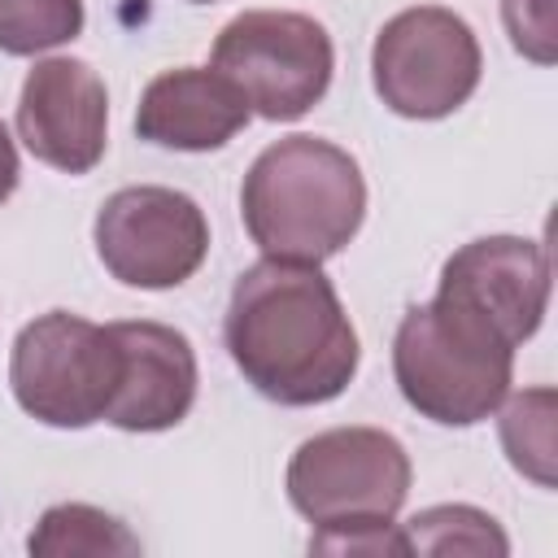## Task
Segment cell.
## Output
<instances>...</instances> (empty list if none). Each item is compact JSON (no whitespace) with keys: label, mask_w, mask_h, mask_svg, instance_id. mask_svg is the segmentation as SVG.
<instances>
[{"label":"cell","mask_w":558,"mask_h":558,"mask_svg":"<svg viewBox=\"0 0 558 558\" xmlns=\"http://www.w3.org/2000/svg\"><path fill=\"white\" fill-rule=\"evenodd\" d=\"M227 349L240 375L279 405H318L357 371V331L318 266L257 262L227 305Z\"/></svg>","instance_id":"6da1fadb"},{"label":"cell","mask_w":558,"mask_h":558,"mask_svg":"<svg viewBox=\"0 0 558 558\" xmlns=\"http://www.w3.org/2000/svg\"><path fill=\"white\" fill-rule=\"evenodd\" d=\"M240 209L266 257L318 266L357 235L366 183L344 148L318 135H288L248 166Z\"/></svg>","instance_id":"7a4b0ae2"},{"label":"cell","mask_w":558,"mask_h":558,"mask_svg":"<svg viewBox=\"0 0 558 558\" xmlns=\"http://www.w3.org/2000/svg\"><path fill=\"white\" fill-rule=\"evenodd\" d=\"M514 344L453 296L405 310L392 340L401 397L432 423L471 427L488 418L510 388Z\"/></svg>","instance_id":"3957f363"},{"label":"cell","mask_w":558,"mask_h":558,"mask_svg":"<svg viewBox=\"0 0 558 558\" xmlns=\"http://www.w3.org/2000/svg\"><path fill=\"white\" fill-rule=\"evenodd\" d=\"M122 375L113 327L52 310L13 340L9 384L17 405L48 427H87L105 418Z\"/></svg>","instance_id":"277c9868"},{"label":"cell","mask_w":558,"mask_h":558,"mask_svg":"<svg viewBox=\"0 0 558 558\" xmlns=\"http://www.w3.org/2000/svg\"><path fill=\"white\" fill-rule=\"evenodd\" d=\"M331 39L305 13L248 9L214 39V70L227 74L253 113L292 122L310 113L331 83Z\"/></svg>","instance_id":"5b68a950"},{"label":"cell","mask_w":558,"mask_h":558,"mask_svg":"<svg viewBox=\"0 0 558 558\" xmlns=\"http://www.w3.org/2000/svg\"><path fill=\"white\" fill-rule=\"evenodd\" d=\"M410 493V458L379 427H331L288 462V497L310 523L392 519Z\"/></svg>","instance_id":"8992f818"},{"label":"cell","mask_w":558,"mask_h":558,"mask_svg":"<svg viewBox=\"0 0 558 558\" xmlns=\"http://www.w3.org/2000/svg\"><path fill=\"white\" fill-rule=\"evenodd\" d=\"M375 92L401 118H445L480 83V44L471 26L436 4L384 22L375 39Z\"/></svg>","instance_id":"52a82bcc"},{"label":"cell","mask_w":558,"mask_h":558,"mask_svg":"<svg viewBox=\"0 0 558 558\" xmlns=\"http://www.w3.org/2000/svg\"><path fill=\"white\" fill-rule=\"evenodd\" d=\"M96 253L131 288H179L209 253V227L174 187H122L96 214Z\"/></svg>","instance_id":"ba28073f"},{"label":"cell","mask_w":558,"mask_h":558,"mask_svg":"<svg viewBox=\"0 0 558 558\" xmlns=\"http://www.w3.org/2000/svg\"><path fill=\"white\" fill-rule=\"evenodd\" d=\"M105 126H109V96L100 74L74 57L39 61L17 100V135L35 161L87 174L105 157Z\"/></svg>","instance_id":"9c48e42d"},{"label":"cell","mask_w":558,"mask_h":558,"mask_svg":"<svg viewBox=\"0 0 558 558\" xmlns=\"http://www.w3.org/2000/svg\"><path fill=\"white\" fill-rule=\"evenodd\" d=\"M440 296L484 314L510 344H523L549 301V257L536 240L484 235L462 244L440 270Z\"/></svg>","instance_id":"30bf717a"},{"label":"cell","mask_w":558,"mask_h":558,"mask_svg":"<svg viewBox=\"0 0 558 558\" xmlns=\"http://www.w3.org/2000/svg\"><path fill=\"white\" fill-rule=\"evenodd\" d=\"M122 375L105 418L122 432H166L196 401V353L166 323H109Z\"/></svg>","instance_id":"8fae6325"},{"label":"cell","mask_w":558,"mask_h":558,"mask_svg":"<svg viewBox=\"0 0 558 558\" xmlns=\"http://www.w3.org/2000/svg\"><path fill=\"white\" fill-rule=\"evenodd\" d=\"M253 118L244 92L218 74V70H166L157 74L135 113V131L148 144L179 148V153H209L222 148L235 131H244Z\"/></svg>","instance_id":"7c38bea8"},{"label":"cell","mask_w":558,"mask_h":558,"mask_svg":"<svg viewBox=\"0 0 558 558\" xmlns=\"http://www.w3.org/2000/svg\"><path fill=\"white\" fill-rule=\"evenodd\" d=\"M31 554L65 558V554H140V541L96 506H52L31 532Z\"/></svg>","instance_id":"4fadbf2b"},{"label":"cell","mask_w":558,"mask_h":558,"mask_svg":"<svg viewBox=\"0 0 558 558\" xmlns=\"http://www.w3.org/2000/svg\"><path fill=\"white\" fill-rule=\"evenodd\" d=\"M410 554H506L497 519L475 506H436L414 514L405 527Z\"/></svg>","instance_id":"5bb4252c"},{"label":"cell","mask_w":558,"mask_h":558,"mask_svg":"<svg viewBox=\"0 0 558 558\" xmlns=\"http://www.w3.org/2000/svg\"><path fill=\"white\" fill-rule=\"evenodd\" d=\"M501 445L523 475H532L545 488L554 484V392L549 388L519 392L501 410Z\"/></svg>","instance_id":"9a60e30c"},{"label":"cell","mask_w":558,"mask_h":558,"mask_svg":"<svg viewBox=\"0 0 558 558\" xmlns=\"http://www.w3.org/2000/svg\"><path fill=\"white\" fill-rule=\"evenodd\" d=\"M83 31V0H0V52L31 57Z\"/></svg>","instance_id":"2e32d148"},{"label":"cell","mask_w":558,"mask_h":558,"mask_svg":"<svg viewBox=\"0 0 558 558\" xmlns=\"http://www.w3.org/2000/svg\"><path fill=\"white\" fill-rule=\"evenodd\" d=\"M314 554H410L405 532L392 519H349V523H318L310 536Z\"/></svg>","instance_id":"e0dca14e"},{"label":"cell","mask_w":558,"mask_h":558,"mask_svg":"<svg viewBox=\"0 0 558 558\" xmlns=\"http://www.w3.org/2000/svg\"><path fill=\"white\" fill-rule=\"evenodd\" d=\"M501 22L523 57L541 65L554 61V0H501Z\"/></svg>","instance_id":"ac0fdd59"},{"label":"cell","mask_w":558,"mask_h":558,"mask_svg":"<svg viewBox=\"0 0 558 558\" xmlns=\"http://www.w3.org/2000/svg\"><path fill=\"white\" fill-rule=\"evenodd\" d=\"M13 187H17V153H13V140L0 122V205L13 196Z\"/></svg>","instance_id":"d6986e66"},{"label":"cell","mask_w":558,"mask_h":558,"mask_svg":"<svg viewBox=\"0 0 558 558\" xmlns=\"http://www.w3.org/2000/svg\"><path fill=\"white\" fill-rule=\"evenodd\" d=\"M192 4H205V0H192Z\"/></svg>","instance_id":"ffe728a7"}]
</instances>
